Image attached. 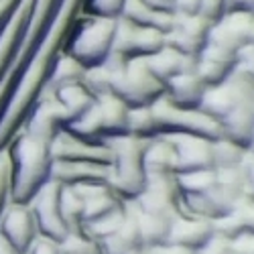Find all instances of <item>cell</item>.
I'll list each match as a JSON object with an SVG mask.
<instances>
[{"label": "cell", "instance_id": "6da1fadb", "mask_svg": "<svg viewBox=\"0 0 254 254\" xmlns=\"http://www.w3.org/2000/svg\"><path fill=\"white\" fill-rule=\"evenodd\" d=\"M81 6L83 0H59L37 43L10 77L8 92L0 106V151L6 149L8 140L39 100L53 63L63 53V45L81 12Z\"/></svg>", "mask_w": 254, "mask_h": 254}, {"label": "cell", "instance_id": "7a4b0ae2", "mask_svg": "<svg viewBox=\"0 0 254 254\" xmlns=\"http://www.w3.org/2000/svg\"><path fill=\"white\" fill-rule=\"evenodd\" d=\"M59 130L51 104L39 98L4 149L10 159V201L29 203L51 179V142Z\"/></svg>", "mask_w": 254, "mask_h": 254}, {"label": "cell", "instance_id": "3957f363", "mask_svg": "<svg viewBox=\"0 0 254 254\" xmlns=\"http://www.w3.org/2000/svg\"><path fill=\"white\" fill-rule=\"evenodd\" d=\"M116 25L118 18L92 16L79 12L65 45H63V53L75 59L83 69L102 65L112 55Z\"/></svg>", "mask_w": 254, "mask_h": 254}, {"label": "cell", "instance_id": "277c9868", "mask_svg": "<svg viewBox=\"0 0 254 254\" xmlns=\"http://www.w3.org/2000/svg\"><path fill=\"white\" fill-rule=\"evenodd\" d=\"M39 236L61 242L69 234V226L61 211V183L49 179L29 201Z\"/></svg>", "mask_w": 254, "mask_h": 254}, {"label": "cell", "instance_id": "5b68a950", "mask_svg": "<svg viewBox=\"0 0 254 254\" xmlns=\"http://www.w3.org/2000/svg\"><path fill=\"white\" fill-rule=\"evenodd\" d=\"M31 2L33 0H16L12 10L2 20V25H0V86L6 81L12 61L18 53L20 41H23V35L27 29Z\"/></svg>", "mask_w": 254, "mask_h": 254}, {"label": "cell", "instance_id": "8992f818", "mask_svg": "<svg viewBox=\"0 0 254 254\" xmlns=\"http://www.w3.org/2000/svg\"><path fill=\"white\" fill-rule=\"evenodd\" d=\"M0 238L18 254L29 252V248L39 238L37 222L29 203H8L2 220H0Z\"/></svg>", "mask_w": 254, "mask_h": 254}, {"label": "cell", "instance_id": "52a82bcc", "mask_svg": "<svg viewBox=\"0 0 254 254\" xmlns=\"http://www.w3.org/2000/svg\"><path fill=\"white\" fill-rule=\"evenodd\" d=\"M51 159L63 163H100L110 165L112 151L108 142H88L61 128L51 142Z\"/></svg>", "mask_w": 254, "mask_h": 254}, {"label": "cell", "instance_id": "ba28073f", "mask_svg": "<svg viewBox=\"0 0 254 254\" xmlns=\"http://www.w3.org/2000/svg\"><path fill=\"white\" fill-rule=\"evenodd\" d=\"M216 236L214 222L203 218H175L167 244H179L185 248L203 250Z\"/></svg>", "mask_w": 254, "mask_h": 254}, {"label": "cell", "instance_id": "9c48e42d", "mask_svg": "<svg viewBox=\"0 0 254 254\" xmlns=\"http://www.w3.org/2000/svg\"><path fill=\"white\" fill-rule=\"evenodd\" d=\"M57 2H59V0H33V2H31V12H29V20H27V29H25L23 41H20L18 53H16V57L12 61V67H10V73H8L6 81H10V77L18 69V65L23 63V59L29 55V51L37 43V39L41 37V33H43L47 20L51 18V14H53V10L57 6Z\"/></svg>", "mask_w": 254, "mask_h": 254}, {"label": "cell", "instance_id": "30bf717a", "mask_svg": "<svg viewBox=\"0 0 254 254\" xmlns=\"http://www.w3.org/2000/svg\"><path fill=\"white\" fill-rule=\"evenodd\" d=\"M83 73H86V69H83L75 59H71L65 53H61L57 57V61L53 63L49 75H47L43 92H53V90H59L63 86H69V83H79V81H83Z\"/></svg>", "mask_w": 254, "mask_h": 254}, {"label": "cell", "instance_id": "8fae6325", "mask_svg": "<svg viewBox=\"0 0 254 254\" xmlns=\"http://www.w3.org/2000/svg\"><path fill=\"white\" fill-rule=\"evenodd\" d=\"M61 254H102L100 242L92 238L83 228L69 230V234L59 242Z\"/></svg>", "mask_w": 254, "mask_h": 254}, {"label": "cell", "instance_id": "7c38bea8", "mask_svg": "<svg viewBox=\"0 0 254 254\" xmlns=\"http://www.w3.org/2000/svg\"><path fill=\"white\" fill-rule=\"evenodd\" d=\"M124 2H126V0H83L81 14L118 18L122 14Z\"/></svg>", "mask_w": 254, "mask_h": 254}, {"label": "cell", "instance_id": "4fadbf2b", "mask_svg": "<svg viewBox=\"0 0 254 254\" xmlns=\"http://www.w3.org/2000/svg\"><path fill=\"white\" fill-rule=\"evenodd\" d=\"M10 203V159L6 151H0V220Z\"/></svg>", "mask_w": 254, "mask_h": 254}, {"label": "cell", "instance_id": "5bb4252c", "mask_svg": "<svg viewBox=\"0 0 254 254\" xmlns=\"http://www.w3.org/2000/svg\"><path fill=\"white\" fill-rule=\"evenodd\" d=\"M232 254H254V234H240L234 240H228Z\"/></svg>", "mask_w": 254, "mask_h": 254}, {"label": "cell", "instance_id": "9a60e30c", "mask_svg": "<svg viewBox=\"0 0 254 254\" xmlns=\"http://www.w3.org/2000/svg\"><path fill=\"white\" fill-rule=\"evenodd\" d=\"M27 254H61V248H59V242L39 236Z\"/></svg>", "mask_w": 254, "mask_h": 254}, {"label": "cell", "instance_id": "2e32d148", "mask_svg": "<svg viewBox=\"0 0 254 254\" xmlns=\"http://www.w3.org/2000/svg\"><path fill=\"white\" fill-rule=\"evenodd\" d=\"M142 254H199V250L185 248V246H179V244H161V246L144 250Z\"/></svg>", "mask_w": 254, "mask_h": 254}, {"label": "cell", "instance_id": "e0dca14e", "mask_svg": "<svg viewBox=\"0 0 254 254\" xmlns=\"http://www.w3.org/2000/svg\"><path fill=\"white\" fill-rule=\"evenodd\" d=\"M199 254H232V248H230V242L220 238V236H214L203 250H199Z\"/></svg>", "mask_w": 254, "mask_h": 254}, {"label": "cell", "instance_id": "ac0fdd59", "mask_svg": "<svg viewBox=\"0 0 254 254\" xmlns=\"http://www.w3.org/2000/svg\"><path fill=\"white\" fill-rule=\"evenodd\" d=\"M16 0H0V25H2V20L8 16V12L12 10Z\"/></svg>", "mask_w": 254, "mask_h": 254}, {"label": "cell", "instance_id": "d6986e66", "mask_svg": "<svg viewBox=\"0 0 254 254\" xmlns=\"http://www.w3.org/2000/svg\"><path fill=\"white\" fill-rule=\"evenodd\" d=\"M0 254H18V252H16V250H12V248H10L2 238H0Z\"/></svg>", "mask_w": 254, "mask_h": 254}, {"label": "cell", "instance_id": "ffe728a7", "mask_svg": "<svg viewBox=\"0 0 254 254\" xmlns=\"http://www.w3.org/2000/svg\"><path fill=\"white\" fill-rule=\"evenodd\" d=\"M6 92H8V83L4 81L2 86H0V106H2V102H4V96H6Z\"/></svg>", "mask_w": 254, "mask_h": 254}, {"label": "cell", "instance_id": "44dd1931", "mask_svg": "<svg viewBox=\"0 0 254 254\" xmlns=\"http://www.w3.org/2000/svg\"><path fill=\"white\" fill-rule=\"evenodd\" d=\"M138 254H142V252H138Z\"/></svg>", "mask_w": 254, "mask_h": 254}]
</instances>
